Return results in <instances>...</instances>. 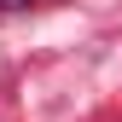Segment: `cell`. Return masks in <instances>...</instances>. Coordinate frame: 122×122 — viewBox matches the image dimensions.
I'll use <instances>...</instances> for the list:
<instances>
[{"instance_id":"cell-1","label":"cell","mask_w":122,"mask_h":122,"mask_svg":"<svg viewBox=\"0 0 122 122\" xmlns=\"http://www.w3.org/2000/svg\"><path fill=\"white\" fill-rule=\"evenodd\" d=\"M29 6V0H0V12H23Z\"/></svg>"}]
</instances>
